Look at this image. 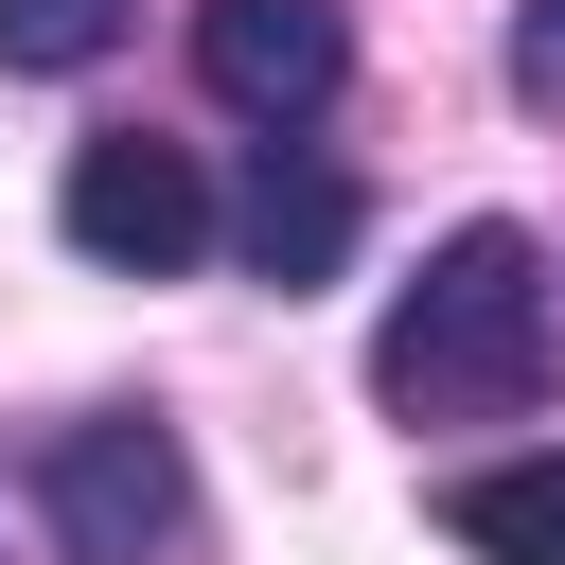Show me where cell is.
<instances>
[{
  "label": "cell",
  "mask_w": 565,
  "mask_h": 565,
  "mask_svg": "<svg viewBox=\"0 0 565 565\" xmlns=\"http://www.w3.org/2000/svg\"><path fill=\"white\" fill-rule=\"evenodd\" d=\"M371 388L406 406V424H512L530 388H547V247L530 230H441L424 247V282L388 300V335H371Z\"/></svg>",
  "instance_id": "obj_1"
},
{
  "label": "cell",
  "mask_w": 565,
  "mask_h": 565,
  "mask_svg": "<svg viewBox=\"0 0 565 565\" xmlns=\"http://www.w3.org/2000/svg\"><path fill=\"white\" fill-rule=\"evenodd\" d=\"M512 88L565 106V0H512Z\"/></svg>",
  "instance_id": "obj_8"
},
{
  "label": "cell",
  "mask_w": 565,
  "mask_h": 565,
  "mask_svg": "<svg viewBox=\"0 0 565 565\" xmlns=\"http://www.w3.org/2000/svg\"><path fill=\"white\" fill-rule=\"evenodd\" d=\"M335 71H353L335 0H194V88H212L230 124H318Z\"/></svg>",
  "instance_id": "obj_4"
},
{
  "label": "cell",
  "mask_w": 565,
  "mask_h": 565,
  "mask_svg": "<svg viewBox=\"0 0 565 565\" xmlns=\"http://www.w3.org/2000/svg\"><path fill=\"white\" fill-rule=\"evenodd\" d=\"M141 0H0V71H106Z\"/></svg>",
  "instance_id": "obj_7"
},
{
  "label": "cell",
  "mask_w": 565,
  "mask_h": 565,
  "mask_svg": "<svg viewBox=\"0 0 565 565\" xmlns=\"http://www.w3.org/2000/svg\"><path fill=\"white\" fill-rule=\"evenodd\" d=\"M35 512H53V565H177L194 459H177L159 406H106V424H71V441L35 459Z\"/></svg>",
  "instance_id": "obj_2"
},
{
  "label": "cell",
  "mask_w": 565,
  "mask_h": 565,
  "mask_svg": "<svg viewBox=\"0 0 565 565\" xmlns=\"http://www.w3.org/2000/svg\"><path fill=\"white\" fill-rule=\"evenodd\" d=\"M441 530H459L477 565H565V441H547V459H477V477L441 494Z\"/></svg>",
  "instance_id": "obj_6"
},
{
  "label": "cell",
  "mask_w": 565,
  "mask_h": 565,
  "mask_svg": "<svg viewBox=\"0 0 565 565\" xmlns=\"http://www.w3.org/2000/svg\"><path fill=\"white\" fill-rule=\"evenodd\" d=\"M212 230L247 247V282H282V300H300V282H335V265H353V230H371V194H353L335 159H300V141H265V159H247V194H212Z\"/></svg>",
  "instance_id": "obj_5"
},
{
  "label": "cell",
  "mask_w": 565,
  "mask_h": 565,
  "mask_svg": "<svg viewBox=\"0 0 565 565\" xmlns=\"http://www.w3.org/2000/svg\"><path fill=\"white\" fill-rule=\"evenodd\" d=\"M53 230H71L88 265H124V282H177V265L212 247V177H194V141H71Z\"/></svg>",
  "instance_id": "obj_3"
}]
</instances>
